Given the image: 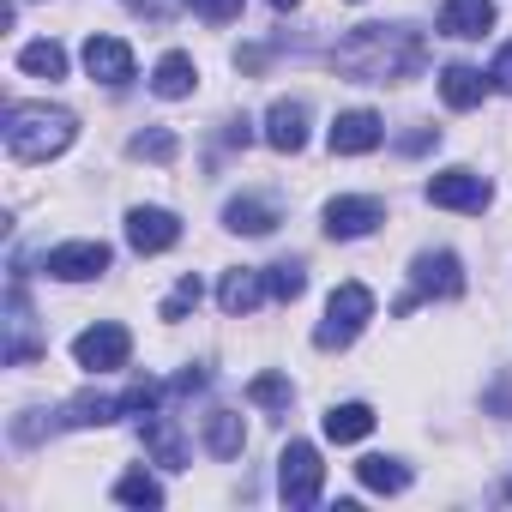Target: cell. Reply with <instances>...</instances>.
I'll return each mask as SVG.
<instances>
[{"label":"cell","instance_id":"1","mask_svg":"<svg viewBox=\"0 0 512 512\" xmlns=\"http://www.w3.org/2000/svg\"><path fill=\"white\" fill-rule=\"evenodd\" d=\"M332 67L356 85H404L428 67V49L416 31L404 25H356L338 49H332Z\"/></svg>","mask_w":512,"mask_h":512},{"label":"cell","instance_id":"2","mask_svg":"<svg viewBox=\"0 0 512 512\" xmlns=\"http://www.w3.org/2000/svg\"><path fill=\"white\" fill-rule=\"evenodd\" d=\"M79 139V121L55 103H13L7 109V151L19 163H49Z\"/></svg>","mask_w":512,"mask_h":512},{"label":"cell","instance_id":"3","mask_svg":"<svg viewBox=\"0 0 512 512\" xmlns=\"http://www.w3.org/2000/svg\"><path fill=\"white\" fill-rule=\"evenodd\" d=\"M374 320V296L362 290V284H338L332 290V302H326V320H320V332H314V344L320 350H344V344H356L362 338V326Z\"/></svg>","mask_w":512,"mask_h":512},{"label":"cell","instance_id":"4","mask_svg":"<svg viewBox=\"0 0 512 512\" xmlns=\"http://www.w3.org/2000/svg\"><path fill=\"white\" fill-rule=\"evenodd\" d=\"M422 296H464V266H458V253H416V266H410V296L398 302V314H410Z\"/></svg>","mask_w":512,"mask_h":512},{"label":"cell","instance_id":"5","mask_svg":"<svg viewBox=\"0 0 512 512\" xmlns=\"http://www.w3.org/2000/svg\"><path fill=\"white\" fill-rule=\"evenodd\" d=\"M320 482H326V464L308 440H290L284 458H278V494L284 506H314L320 500Z\"/></svg>","mask_w":512,"mask_h":512},{"label":"cell","instance_id":"6","mask_svg":"<svg viewBox=\"0 0 512 512\" xmlns=\"http://www.w3.org/2000/svg\"><path fill=\"white\" fill-rule=\"evenodd\" d=\"M127 356H133V332L115 326V320H103V326L73 338V362L91 368V374H115V368H127Z\"/></svg>","mask_w":512,"mask_h":512},{"label":"cell","instance_id":"7","mask_svg":"<svg viewBox=\"0 0 512 512\" xmlns=\"http://www.w3.org/2000/svg\"><path fill=\"white\" fill-rule=\"evenodd\" d=\"M494 187L476 175V169H440L428 175V205H446V211H488Z\"/></svg>","mask_w":512,"mask_h":512},{"label":"cell","instance_id":"8","mask_svg":"<svg viewBox=\"0 0 512 512\" xmlns=\"http://www.w3.org/2000/svg\"><path fill=\"white\" fill-rule=\"evenodd\" d=\"M49 278H61V284H91V278H103L109 272V247L103 241H61V247H49Z\"/></svg>","mask_w":512,"mask_h":512},{"label":"cell","instance_id":"9","mask_svg":"<svg viewBox=\"0 0 512 512\" xmlns=\"http://www.w3.org/2000/svg\"><path fill=\"white\" fill-rule=\"evenodd\" d=\"M181 241V217L163 205H133L127 211V247L133 253H169Z\"/></svg>","mask_w":512,"mask_h":512},{"label":"cell","instance_id":"10","mask_svg":"<svg viewBox=\"0 0 512 512\" xmlns=\"http://www.w3.org/2000/svg\"><path fill=\"white\" fill-rule=\"evenodd\" d=\"M380 139H386V127H380L374 109H344V115L332 121V133H326L332 157H362V151H374Z\"/></svg>","mask_w":512,"mask_h":512},{"label":"cell","instance_id":"11","mask_svg":"<svg viewBox=\"0 0 512 512\" xmlns=\"http://www.w3.org/2000/svg\"><path fill=\"white\" fill-rule=\"evenodd\" d=\"M374 223H386V205L368 199V193H344V199L326 205V235H338V241H356V235H368Z\"/></svg>","mask_w":512,"mask_h":512},{"label":"cell","instance_id":"12","mask_svg":"<svg viewBox=\"0 0 512 512\" xmlns=\"http://www.w3.org/2000/svg\"><path fill=\"white\" fill-rule=\"evenodd\" d=\"M85 73H91L97 85L121 91V85L133 79V49H127L121 37H91V43H85Z\"/></svg>","mask_w":512,"mask_h":512},{"label":"cell","instance_id":"13","mask_svg":"<svg viewBox=\"0 0 512 512\" xmlns=\"http://www.w3.org/2000/svg\"><path fill=\"white\" fill-rule=\"evenodd\" d=\"M266 296H272V290H266V272H247V266L223 272V284H217V308H223L229 320H247Z\"/></svg>","mask_w":512,"mask_h":512},{"label":"cell","instance_id":"14","mask_svg":"<svg viewBox=\"0 0 512 512\" xmlns=\"http://www.w3.org/2000/svg\"><path fill=\"white\" fill-rule=\"evenodd\" d=\"M266 145H272V151H284V157H296V151L308 145V103L278 97V103L266 109Z\"/></svg>","mask_w":512,"mask_h":512},{"label":"cell","instance_id":"15","mask_svg":"<svg viewBox=\"0 0 512 512\" xmlns=\"http://www.w3.org/2000/svg\"><path fill=\"white\" fill-rule=\"evenodd\" d=\"M139 440H145V452H151L163 470H187V440H181L175 416H157V410H145V416H139Z\"/></svg>","mask_w":512,"mask_h":512},{"label":"cell","instance_id":"16","mask_svg":"<svg viewBox=\"0 0 512 512\" xmlns=\"http://www.w3.org/2000/svg\"><path fill=\"white\" fill-rule=\"evenodd\" d=\"M440 31L458 43H476L482 31H494V0H446L440 7Z\"/></svg>","mask_w":512,"mask_h":512},{"label":"cell","instance_id":"17","mask_svg":"<svg viewBox=\"0 0 512 512\" xmlns=\"http://www.w3.org/2000/svg\"><path fill=\"white\" fill-rule=\"evenodd\" d=\"M7 332H13V338H7V362L25 368L43 344L31 338V302H25V284H19V278H13V296H7Z\"/></svg>","mask_w":512,"mask_h":512},{"label":"cell","instance_id":"18","mask_svg":"<svg viewBox=\"0 0 512 512\" xmlns=\"http://www.w3.org/2000/svg\"><path fill=\"white\" fill-rule=\"evenodd\" d=\"M193 85H199V67H193V55H181V49H169V55L157 61V73H151V91L169 97V103L193 97Z\"/></svg>","mask_w":512,"mask_h":512},{"label":"cell","instance_id":"19","mask_svg":"<svg viewBox=\"0 0 512 512\" xmlns=\"http://www.w3.org/2000/svg\"><path fill=\"white\" fill-rule=\"evenodd\" d=\"M223 229H235V235H272L278 229V205L272 199H229L223 205Z\"/></svg>","mask_w":512,"mask_h":512},{"label":"cell","instance_id":"20","mask_svg":"<svg viewBox=\"0 0 512 512\" xmlns=\"http://www.w3.org/2000/svg\"><path fill=\"white\" fill-rule=\"evenodd\" d=\"M374 434V404H332L326 410V440L350 446V440H368Z\"/></svg>","mask_w":512,"mask_h":512},{"label":"cell","instance_id":"21","mask_svg":"<svg viewBox=\"0 0 512 512\" xmlns=\"http://www.w3.org/2000/svg\"><path fill=\"white\" fill-rule=\"evenodd\" d=\"M440 97H446V109H476L488 97V79L476 67H446L440 73Z\"/></svg>","mask_w":512,"mask_h":512},{"label":"cell","instance_id":"22","mask_svg":"<svg viewBox=\"0 0 512 512\" xmlns=\"http://www.w3.org/2000/svg\"><path fill=\"white\" fill-rule=\"evenodd\" d=\"M19 73H31V79H67V49H61L55 37L25 43V49H19Z\"/></svg>","mask_w":512,"mask_h":512},{"label":"cell","instance_id":"23","mask_svg":"<svg viewBox=\"0 0 512 512\" xmlns=\"http://www.w3.org/2000/svg\"><path fill=\"white\" fill-rule=\"evenodd\" d=\"M205 446H211L217 458H241V446H247L241 416H235V410H211V416H205Z\"/></svg>","mask_w":512,"mask_h":512},{"label":"cell","instance_id":"24","mask_svg":"<svg viewBox=\"0 0 512 512\" xmlns=\"http://www.w3.org/2000/svg\"><path fill=\"white\" fill-rule=\"evenodd\" d=\"M356 476H362V488H374V494H404V488H410V464H404V458H362Z\"/></svg>","mask_w":512,"mask_h":512},{"label":"cell","instance_id":"25","mask_svg":"<svg viewBox=\"0 0 512 512\" xmlns=\"http://www.w3.org/2000/svg\"><path fill=\"white\" fill-rule=\"evenodd\" d=\"M115 500H121V506H163V482L145 476V470H127V476L115 482Z\"/></svg>","mask_w":512,"mask_h":512},{"label":"cell","instance_id":"26","mask_svg":"<svg viewBox=\"0 0 512 512\" xmlns=\"http://www.w3.org/2000/svg\"><path fill=\"white\" fill-rule=\"evenodd\" d=\"M133 157H145V163H175V151H181V139L169 133V127H151V133H133V145H127Z\"/></svg>","mask_w":512,"mask_h":512},{"label":"cell","instance_id":"27","mask_svg":"<svg viewBox=\"0 0 512 512\" xmlns=\"http://www.w3.org/2000/svg\"><path fill=\"white\" fill-rule=\"evenodd\" d=\"M247 398H253V404H266V410H290V398H296V386H290L284 374H260V380H253V386H247Z\"/></svg>","mask_w":512,"mask_h":512},{"label":"cell","instance_id":"28","mask_svg":"<svg viewBox=\"0 0 512 512\" xmlns=\"http://www.w3.org/2000/svg\"><path fill=\"white\" fill-rule=\"evenodd\" d=\"M266 290H272L278 302H296V296L308 290V272H302L296 260H284V266H272V272H266Z\"/></svg>","mask_w":512,"mask_h":512},{"label":"cell","instance_id":"29","mask_svg":"<svg viewBox=\"0 0 512 512\" xmlns=\"http://www.w3.org/2000/svg\"><path fill=\"white\" fill-rule=\"evenodd\" d=\"M199 296H205V284H199V278H181V284L169 290V302H163L157 314H163V320H187V314L199 308Z\"/></svg>","mask_w":512,"mask_h":512},{"label":"cell","instance_id":"30","mask_svg":"<svg viewBox=\"0 0 512 512\" xmlns=\"http://www.w3.org/2000/svg\"><path fill=\"white\" fill-rule=\"evenodd\" d=\"M187 7H193L205 25H229V19L241 13V0H187Z\"/></svg>","mask_w":512,"mask_h":512},{"label":"cell","instance_id":"31","mask_svg":"<svg viewBox=\"0 0 512 512\" xmlns=\"http://www.w3.org/2000/svg\"><path fill=\"white\" fill-rule=\"evenodd\" d=\"M488 85H494V91H506V97H512V43H506V49H500V55H494V67H488Z\"/></svg>","mask_w":512,"mask_h":512},{"label":"cell","instance_id":"32","mask_svg":"<svg viewBox=\"0 0 512 512\" xmlns=\"http://www.w3.org/2000/svg\"><path fill=\"white\" fill-rule=\"evenodd\" d=\"M488 404H494V416H500V422H506V416H512V380H500V386H494V398H488Z\"/></svg>","mask_w":512,"mask_h":512},{"label":"cell","instance_id":"33","mask_svg":"<svg viewBox=\"0 0 512 512\" xmlns=\"http://www.w3.org/2000/svg\"><path fill=\"white\" fill-rule=\"evenodd\" d=\"M434 139H440V133H434V127H422V133H410V139H404V151H428Z\"/></svg>","mask_w":512,"mask_h":512},{"label":"cell","instance_id":"34","mask_svg":"<svg viewBox=\"0 0 512 512\" xmlns=\"http://www.w3.org/2000/svg\"><path fill=\"white\" fill-rule=\"evenodd\" d=\"M266 7H278V13H290V7H302V0H266Z\"/></svg>","mask_w":512,"mask_h":512},{"label":"cell","instance_id":"35","mask_svg":"<svg viewBox=\"0 0 512 512\" xmlns=\"http://www.w3.org/2000/svg\"><path fill=\"white\" fill-rule=\"evenodd\" d=\"M506 500H512V482H506Z\"/></svg>","mask_w":512,"mask_h":512}]
</instances>
